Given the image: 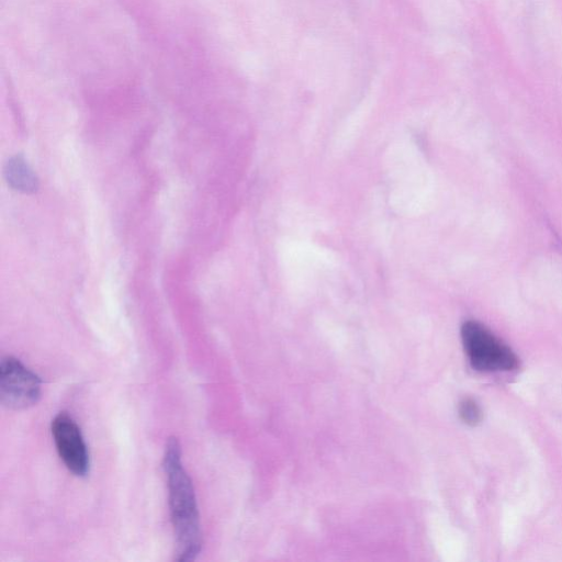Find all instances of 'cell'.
Wrapping results in <instances>:
<instances>
[{"mask_svg": "<svg viewBox=\"0 0 562 562\" xmlns=\"http://www.w3.org/2000/svg\"><path fill=\"white\" fill-rule=\"evenodd\" d=\"M162 467L167 476L171 522L179 562L196 559L201 551L200 516L192 481L181 461V446L177 438L167 440Z\"/></svg>", "mask_w": 562, "mask_h": 562, "instance_id": "cell-1", "label": "cell"}, {"mask_svg": "<svg viewBox=\"0 0 562 562\" xmlns=\"http://www.w3.org/2000/svg\"><path fill=\"white\" fill-rule=\"evenodd\" d=\"M459 416L469 426H476L482 422L483 413L475 400L465 397L459 403Z\"/></svg>", "mask_w": 562, "mask_h": 562, "instance_id": "cell-6", "label": "cell"}, {"mask_svg": "<svg viewBox=\"0 0 562 562\" xmlns=\"http://www.w3.org/2000/svg\"><path fill=\"white\" fill-rule=\"evenodd\" d=\"M461 339L471 367L477 371H510L518 367L515 352L476 321L462 324Z\"/></svg>", "mask_w": 562, "mask_h": 562, "instance_id": "cell-2", "label": "cell"}, {"mask_svg": "<svg viewBox=\"0 0 562 562\" xmlns=\"http://www.w3.org/2000/svg\"><path fill=\"white\" fill-rule=\"evenodd\" d=\"M52 435L59 458L66 468L77 476L89 472V452L79 426L65 412H60L52 422Z\"/></svg>", "mask_w": 562, "mask_h": 562, "instance_id": "cell-4", "label": "cell"}, {"mask_svg": "<svg viewBox=\"0 0 562 562\" xmlns=\"http://www.w3.org/2000/svg\"><path fill=\"white\" fill-rule=\"evenodd\" d=\"M42 381L19 359L7 356L0 362V402L10 409H24L41 397Z\"/></svg>", "mask_w": 562, "mask_h": 562, "instance_id": "cell-3", "label": "cell"}, {"mask_svg": "<svg viewBox=\"0 0 562 562\" xmlns=\"http://www.w3.org/2000/svg\"><path fill=\"white\" fill-rule=\"evenodd\" d=\"M8 184L22 193H34L38 189V178L22 155L8 159L3 169Z\"/></svg>", "mask_w": 562, "mask_h": 562, "instance_id": "cell-5", "label": "cell"}]
</instances>
